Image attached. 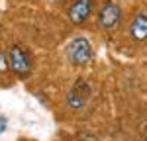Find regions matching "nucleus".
<instances>
[{"mask_svg":"<svg viewBox=\"0 0 147 141\" xmlns=\"http://www.w3.org/2000/svg\"><path fill=\"white\" fill-rule=\"evenodd\" d=\"M6 65L20 79H28L32 75V59H30V53L22 45H12L8 49V53H6Z\"/></svg>","mask_w":147,"mask_h":141,"instance_id":"f257e3e1","label":"nucleus"},{"mask_svg":"<svg viewBox=\"0 0 147 141\" xmlns=\"http://www.w3.org/2000/svg\"><path fill=\"white\" fill-rule=\"evenodd\" d=\"M92 45L86 37H73L65 47V55L73 65H84L92 59Z\"/></svg>","mask_w":147,"mask_h":141,"instance_id":"f03ea898","label":"nucleus"},{"mask_svg":"<svg viewBox=\"0 0 147 141\" xmlns=\"http://www.w3.org/2000/svg\"><path fill=\"white\" fill-rule=\"evenodd\" d=\"M122 22V8L112 2V0H106L102 4V8L98 10V23H100L102 30H116Z\"/></svg>","mask_w":147,"mask_h":141,"instance_id":"7ed1b4c3","label":"nucleus"},{"mask_svg":"<svg viewBox=\"0 0 147 141\" xmlns=\"http://www.w3.org/2000/svg\"><path fill=\"white\" fill-rule=\"evenodd\" d=\"M90 84L86 81H77L75 82V86L71 88L67 92V104L69 108H73V110H80L82 106L86 104V100H88V96H90Z\"/></svg>","mask_w":147,"mask_h":141,"instance_id":"20e7f679","label":"nucleus"},{"mask_svg":"<svg viewBox=\"0 0 147 141\" xmlns=\"http://www.w3.org/2000/svg\"><path fill=\"white\" fill-rule=\"evenodd\" d=\"M92 6H94V0H73L71 6H69V20L75 23V26H80L88 20L92 12Z\"/></svg>","mask_w":147,"mask_h":141,"instance_id":"39448f33","label":"nucleus"},{"mask_svg":"<svg viewBox=\"0 0 147 141\" xmlns=\"http://www.w3.org/2000/svg\"><path fill=\"white\" fill-rule=\"evenodd\" d=\"M129 37L134 41H145L147 39V14L139 12L134 16L129 23Z\"/></svg>","mask_w":147,"mask_h":141,"instance_id":"423d86ee","label":"nucleus"},{"mask_svg":"<svg viewBox=\"0 0 147 141\" xmlns=\"http://www.w3.org/2000/svg\"><path fill=\"white\" fill-rule=\"evenodd\" d=\"M6 126H8L6 117H4V116H0V133H4V129H6Z\"/></svg>","mask_w":147,"mask_h":141,"instance_id":"0eeeda50","label":"nucleus"},{"mask_svg":"<svg viewBox=\"0 0 147 141\" xmlns=\"http://www.w3.org/2000/svg\"><path fill=\"white\" fill-rule=\"evenodd\" d=\"M4 57H6V55H2V51H0V67H2V63H4Z\"/></svg>","mask_w":147,"mask_h":141,"instance_id":"6e6552de","label":"nucleus"}]
</instances>
